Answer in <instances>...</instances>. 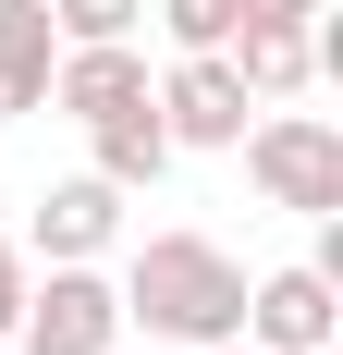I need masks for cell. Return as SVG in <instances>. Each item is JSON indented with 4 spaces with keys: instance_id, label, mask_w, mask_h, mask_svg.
<instances>
[{
    "instance_id": "cell-11",
    "label": "cell",
    "mask_w": 343,
    "mask_h": 355,
    "mask_svg": "<svg viewBox=\"0 0 343 355\" xmlns=\"http://www.w3.org/2000/svg\"><path fill=\"white\" fill-rule=\"evenodd\" d=\"M233 25H245L233 0H160V37H172V49H221Z\"/></svg>"
},
{
    "instance_id": "cell-17",
    "label": "cell",
    "mask_w": 343,
    "mask_h": 355,
    "mask_svg": "<svg viewBox=\"0 0 343 355\" xmlns=\"http://www.w3.org/2000/svg\"><path fill=\"white\" fill-rule=\"evenodd\" d=\"M110 355H123V343H110Z\"/></svg>"
},
{
    "instance_id": "cell-2",
    "label": "cell",
    "mask_w": 343,
    "mask_h": 355,
    "mask_svg": "<svg viewBox=\"0 0 343 355\" xmlns=\"http://www.w3.org/2000/svg\"><path fill=\"white\" fill-rule=\"evenodd\" d=\"M233 147H245V172H258L270 209H307V220L343 209V135L319 123V110H270V123H245Z\"/></svg>"
},
{
    "instance_id": "cell-4",
    "label": "cell",
    "mask_w": 343,
    "mask_h": 355,
    "mask_svg": "<svg viewBox=\"0 0 343 355\" xmlns=\"http://www.w3.org/2000/svg\"><path fill=\"white\" fill-rule=\"evenodd\" d=\"M343 331V282L331 270H270V282H245V343L258 355H331Z\"/></svg>"
},
{
    "instance_id": "cell-15",
    "label": "cell",
    "mask_w": 343,
    "mask_h": 355,
    "mask_svg": "<svg viewBox=\"0 0 343 355\" xmlns=\"http://www.w3.org/2000/svg\"><path fill=\"white\" fill-rule=\"evenodd\" d=\"M196 355H258V343H245V331H233V343H196Z\"/></svg>"
},
{
    "instance_id": "cell-7",
    "label": "cell",
    "mask_w": 343,
    "mask_h": 355,
    "mask_svg": "<svg viewBox=\"0 0 343 355\" xmlns=\"http://www.w3.org/2000/svg\"><path fill=\"white\" fill-rule=\"evenodd\" d=\"M110 233H123V184L74 172V184H49V196H37V257H99Z\"/></svg>"
},
{
    "instance_id": "cell-3",
    "label": "cell",
    "mask_w": 343,
    "mask_h": 355,
    "mask_svg": "<svg viewBox=\"0 0 343 355\" xmlns=\"http://www.w3.org/2000/svg\"><path fill=\"white\" fill-rule=\"evenodd\" d=\"M123 343V282H99L86 257H49V282L12 306V355H110Z\"/></svg>"
},
{
    "instance_id": "cell-9",
    "label": "cell",
    "mask_w": 343,
    "mask_h": 355,
    "mask_svg": "<svg viewBox=\"0 0 343 355\" xmlns=\"http://www.w3.org/2000/svg\"><path fill=\"white\" fill-rule=\"evenodd\" d=\"M221 62L245 73V98H294V86L319 73V25H233Z\"/></svg>"
},
{
    "instance_id": "cell-12",
    "label": "cell",
    "mask_w": 343,
    "mask_h": 355,
    "mask_svg": "<svg viewBox=\"0 0 343 355\" xmlns=\"http://www.w3.org/2000/svg\"><path fill=\"white\" fill-rule=\"evenodd\" d=\"M135 12H147V0H49L62 37H135Z\"/></svg>"
},
{
    "instance_id": "cell-5",
    "label": "cell",
    "mask_w": 343,
    "mask_h": 355,
    "mask_svg": "<svg viewBox=\"0 0 343 355\" xmlns=\"http://www.w3.org/2000/svg\"><path fill=\"white\" fill-rule=\"evenodd\" d=\"M147 98H160V123H172V147H233L245 135V73L221 62V49H184V62H172V86H147Z\"/></svg>"
},
{
    "instance_id": "cell-14",
    "label": "cell",
    "mask_w": 343,
    "mask_h": 355,
    "mask_svg": "<svg viewBox=\"0 0 343 355\" xmlns=\"http://www.w3.org/2000/svg\"><path fill=\"white\" fill-rule=\"evenodd\" d=\"M233 12H245V25H307L319 0H233Z\"/></svg>"
},
{
    "instance_id": "cell-8",
    "label": "cell",
    "mask_w": 343,
    "mask_h": 355,
    "mask_svg": "<svg viewBox=\"0 0 343 355\" xmlns=\"http://www.w3.org/2000/svg\"><path fill=\"white\" fill-rule=\"evenodd\" d=\"M49 62H62L49 0H0V110H49Z\"/></svg>"
},
{
    "instance_id": "cell-1",
    "label": "cell",
    "mask_w": 343,
    "mask_h": 355,
    "mask_svg": "<svg viewBox=\"0 0 343 355\" xmlns=\"http://www.w3.org/2000/svg\"><path fill=\"white\" fill-rule=\"evenodd\" d=\"M123 319L147 343H233L245 331V270L208 233H147L135 270H123Z\"/></svg>"
},
{
    "instance_id": "cell-10",
    "label": "cell",
    "mask_w": 343,
    "mask_h": 355,
    "mask_svg": "<svg viewBox=\"0 0 343 355\" xmlns=\"http://www.w3.org/2000/svg\"><path fill=\"white\" fill-rule=\"evenodd\" d=\"M86 135H99V184H123V196L172 172V123H160V98H123V110H99Z\"/></svg>"
},
{
    "instance_id": "cell-6",
    "label": "cell",
    "mask_w": 343,
    "mask_h": 355,
    "mask_svg": "<svg viewBox=\"0 0 343 355\" xmlns=\"http://www.w3.org/2000/svg\"><path fill=\"white\" fill-rule=\"evenodd\" d=\"M147 98V62L135 37H62V62H49V110H74V123H99V110Z\"/></svg>"
},
{
    "instance_id": "cell-16",
    "label": "cell",
    "mask_w": 343,
    "mask_h": 355,
    "mask_svg": "<svg viewBox=\"0 0 343 355\" xmlns=\"http://www.w3.org/2000/svg\"><path fill=\"white\" fill-rule=\"evenodd\" d=\"M0 355H12V343H0Z\"/></svg>"
},
{
    "instance_id": "cell-13",
    "label": "cell",
    "mask_w": 343,
    "mask_h": 355,
    "mask_svg": "<svg viewBox=\"0 0 343 355\" xmlns=\"http://www.w3.org/2000/svg\"><path fill=\"white\" fill-rule=\"evenodd\" d=\"M12 306H25V245H0V343H12Z\"/></svg>"
}]
</instances>
